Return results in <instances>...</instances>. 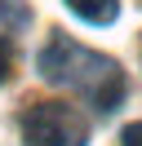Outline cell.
I'll return each instance as SVG.
<instances>
[{"instance_id":"cell-1","label":"cell","mask_w":142,"mask_h":146,"mask_svg":"<svg viewBox=\"0 0 142 146\" xmlns=\"http://www.w3.org/2000/svg\"><path fill=\"white\" fill-rule=\"evenodd\" d=\"M40 75L49 84L76 89L80 98L93 102V111H115L124 102V89H129L120 62H111L107 53H93V49L76 44L62 31H53V40L40 49Z\"/></svg>"},{"instance_id":"cell-2","label":"cell","mask_w":142,"mask_h":146,"mask_svg":"<svg viewBox=\"0 0 142 146\" xmlns=\"http://www.w3.org/2000/svg\"><path fill=\"white\" fill-rule=\"evenodd\" d=\"M22 142L27 146H84L89 119L67 102H31L22 115Z\"/></svg>"},{"instance_id":"cell-3","label":"cell","mask_w":142,"mask_h":146,"mask_svg":"<svg viewBox=\"0 0 142 146\" xmlns=\"http://www.w3.org/2000/svg\"><path fill=\"white\" fill-rule=\"evenodd\" d=\"M67 9L80 13L84 22H93V27H107V22H115V13H120V0H67Z\"/></svg>"},{"instance_id":"cell-4","label":"cell","mask_w":142,"mask_h":146,"mask_svg":"<svg viewBox=\"0 0 142 146\" xmlns=\"http://www.w3.org/2000/svg\"><path fill=\"white\" fill-rule=\"evenodd\" d=\"M9 71H13V40L0 36V84L9 80Z\"/></svg>"},{"instance_id":"cell-5","label":"cell","mask_w":142,"mask_h":146,"mask_svg":"<svg viewBox=\"0 0 142 146\" xmlns=\"http://www.w3.org/2000/svg\"><path fill=\"white\" fill-rule=\"evenodd\" d=\"M120 146H142V119H138V124H129V128L120 133Z\"/></svg>"}]
</instances>
